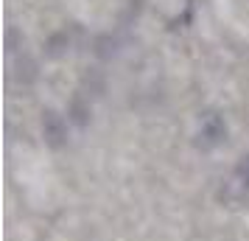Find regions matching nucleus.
Returning a JSON list of instances; mask_svg holds the SVG:
<instances>
[{
  "instance_id": "1",
  "label": "nucleus",
  "mask_w": 249,
  "mask_h": 241,
  "mask_svg": "<svg viewBox=\"0 0 249 241\" xmlns=\"http://www.w3.org/2000/svg\"><path fill=\"white\" fill-rule=\"evenodd\" d=\"M42 135L51 149H62L68 143V121L56 110H45L42 112Z\"/></svg>"
},
{
  "instance_id": "2",
  "label": "nucleus",
  "mask_w": 249,
  "mask_h": 241,
  "mask_svg": "<svg viewBox=\"0 0 249 241\" xmlns=\"http://www.w3.org/2000/svg\"><path fill=\"white\" fill-rule=\"evenodd\" d=\"M199 138H202L207 146H218V143H224L227 140V124H224V118L215 112V110H210V112L202 115Z\"/></svg>"
},
{
  "instance_id": "3",
  "label": "nucleus",
  "mask_w": 249,
  "mask_h": 241,
  "mask_svg": "<svg viewBox=\"0 0 249 241\" xmlns=\"http://www.w3.org/2000/svg\"><path fill=\"white\" fill-rule=\"evenodd\" d=\"M68 45H70L68 31H56V34H51V39L45 42V56H51V59L65 56V54H68Z\"/></svg>"
},
{
  "instance_id": "4",
  "label": "nucleus",
  "mask_w": 249,
  "mask_h": 241,
  "mask_svg": "<svg viewBox=\"0 0 249 241\" xmlns=\"http://www.w3.org/2000/svg\"><path fill=\"white\" fill-rule=\"evenodd\" d=\"M70 118H73L79 127H84V124H87V118H90V104H84L81 93H76V95H73V101H70Z\"/></svg>"
}]
</instances>
